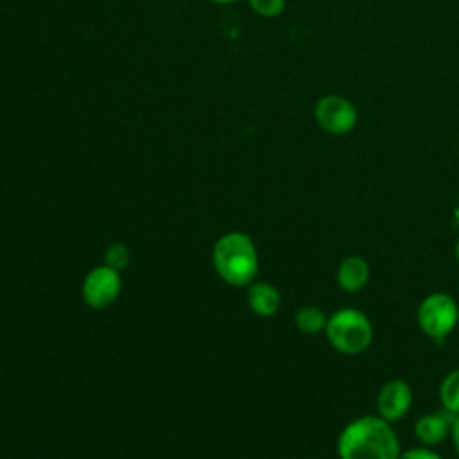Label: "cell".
Returning <instances> with one entry per match:
<instances>
[{"label":"cell","instance_id":"12","mask_svg":"<svg viewBox=\"0 0 459 459\" xmlns=\"http://www.w3.org/2000/svg\"><path fill=\"white\" fill-rule=\"evenodd\" d=\"M439 402L452 416L459 414V368L452 369L439 384Z\"/></svg>","mask_w":459,"mask_h":459},{"label":"cell","instance_id":"9","mask_svg":"<svg viewBox=\"0 0 459 459\" xmlns=\"http://www.w3.org/2000/svg\"><path fill=\"white\" fill-rule=\"evenodd\" d=\"M446 414H450V412H446ZM446 414L445 412H429V414H423L416 421L414 434L423 446L432 448L436 445H441L450 436V423H452L454 416L446 418Z\"/></svg>","mask_w":459,"mask_h":459},{"label":"cell","instance_id":"8","mask_svg":"<svg viewBox=\"0 0 459 459\" xmlns=\"http://www.w3.org/2000/svg\"><path fill=\"white\" fill-rule=\"evenodd\" d=\"M369 274V264L359 255H350L337 267V285L341 290L355 294L366 287Z\"/></svg>","mask_w":459,"mask_h":459},{"label":"cell","instance_id":"11","mask_svg":"<svg viewBox=\"0 0 459 459\" xmlns=\"http://www.w3.org/2000/svg\"><path fill=\"white\" fill-rule=\"evenodd\" d=\"M326 321H328V316L319 307H314V305H305V307L298 308V312L294 316L296 328L308 335L325 332Z\"/></svg>","mask_w":459,"mask_h":459},{"label":"cell","instance_id":"18","mask_svg":"<svg viewBox=\"0 0 459 459\" xmlns=\"http://www.w3.org/2000/svg\"><path fill=\"white\" fill-rule=\"evenodd\" d=\"M212 2H215V4H231L235 0H212Z\"/></svg>","mask_w":459,"mask_h":459},{"label":"cell","instance_id":"3","mask_svg":"<svg viewBox=\"0 0 459 459\" xmlns=\"http://www.w3.org/2000/svg\"><path fill=\"white\" fill-rule=\"evenodd\" d=\"M325 333L335 351L359 355L373 342V323L362 310L344 307L328 316Z\"/></svg>","mask_w":459,"mask_h":459},{"label":"cell","instance_id":"10","mask_svg":"<svg viewBox=\"0 0 459 459\" xmlns=\"http://www.w3.org/2000/svg\"><path fill=\"white\" fill-rule=\"evenodd\" d=\"M247 305L256 316L271 317L280 310L281 296L274 285L267 281H253L247 289Z\"/></svg>","mask_w":459,"mask_h":459},{"label":"cell","instance_id":"2","mask_svg":"<svg viewBox=\"0 0 459 459\" xmlns=\"http://www.w3.org/2000/svg\"><path fill=\"white\" fill-rule=\"evenodd\" d=\"M213 265L222 281L249 287L258 273V253L247 233L230 231L213 246Z\"/></svg>","mask_w":459,"mask_h":459},{"label":"cell","instance_id":"1","mask_svg":"<svg viewBox=\"0 0 459 459\" xmlns=\"http://www.w3.org/2000/svg\"><path fill=\"white\" fill-rule=\"evenodd\" d=\"M400 454L393 423L378 414L351 420L337 437L339 459H400Z\"/></svg>","mask_w":459,"mask_h":459},{"label":"cell","instance_id":"14","mask_svg":"<svg viewBox=\"0 0 459 459\" xmlns=\"http://www.w3.org/2000/svg\"><path fill=\"white\" fill-rule=\"evenodd\" d=\"M249 5L253 7V11L260 16L265 18H273L278 16L283 7H285V0H249Z\"/></svg>","mask_w":459,"mask_h":459},{"label":"cell","instance_id":"17","mask_svg":"<svg viewBox=\"0 0 459 459\" xmlns=\"http://www.w3.org/2000/svg\"><path fill=\"white\" fill-rule=\"evenodd\" d=\"M454 215L459 221V197H457V203H455V208H454Z\"/></svg>","mask_w":459,"mask_h":459},{"label":"cell","instance_id":"5","mask_svg":"<svg viewBox=\"0 0 459 459\" xmlns=\"http://www.w3.org/2000/svg\"><path fill=\"white\" fill-rule=\"evenodd\" d=\"M314 117L319 127L330 134H346L359 120L355 106L341 95L321 97L314 108Z\"/></svg>","mask_w":459,"mask_h":459},{"label":"cell","instance_id":"4","mask_svg":"<svg viewBox=\"0 0 459 459\" xmlns=\"http://www.w3.org/2000/svg\"><path fill=\"white\" fill-rule=\"evenodd\" d=\"M416 323L429 339L443 342L459 323V305L446 292H432L421 299Z\"/></svg>","mask_w":459,"mask_h":459},{"label":"cell","instance_id":"15","mask_svg":"<svg viewBox=\"0 0 459 459\" xmlns=\"http://www.w3.org/2000/svg\"><path fill=\"white\" fill-rule=\"evenodd\" d=\"M400 459H443L430 446H414L400 454Z\"/></svg>","mask_w":459,"mask_h":459},{"label":"cell","instance_id":"6","mask_svg":"<svg viewBox=\"0 0 459 459\" xmlns=\"http://www.w3.org/2000/svg\"><path fill=\"white\" fill-rule=\"evenodd\" d=\"M122 290V280L117 269L99 265L91 269L82 281V298L91 308H106L113 305Z\"/></svg>","mask_w":459,"mask_h":459},{"label":"cell","instance_id":"16","mask_svg":"<svg viewBox=\"0 0 459 459\" xmlns=\"http://www.w3.org/2000/svg\"><path fill=\"white\" fill-rule=\"evenodd\" d=\"M450 437H452L455 454H457V457H459V414H455V416L452 418V423H450Z\"/></svg>","mask_w":459,"mask_h":459},{"label":"cell","instance_id":"19","mask_svg":"<svg viewBox=\"0 0 459 459\" xmlns=\"http://www.w3.org/2000/svg\"><path fill=\"white\" fill-rule=\"evenodd\" d=\"M455 258H457V262H459V238H457V242H455Z\"/></svg>","mask_w":459,"mask_h":459},{"label":"cell","instance_id":"7","mask_svg":"<svg viewBox=\"0 0 459 459\" xmlns=\"http://www.w3.org/2000/svg\"><path fill=\"white\" fill-rule=\"evenodd\" d=\"M412 405V389L402 378L387 380L377 394L378 416L389 423L400 421Z\"/></svg>","mask_w":459,"mask_h":459},{"label":"cell","instance_id":"13","mask_svg":"<svg viewBox=\"0 0 459 459\" xmlns=\"http://www.w3.org/2000/svg\"><path fill=\"white\" fill-rule=\"evenodd\" d=\"M129 249L126 244H111L108 249H106V255H104V264L109 265L111 269H126L127 264H129Z\"/></svg>","mask_w":459,"mask_h":459}]
</instances>
